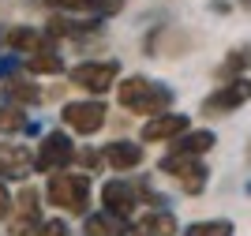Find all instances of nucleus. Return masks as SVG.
<instances>
[{"instance_id":"obj_1","label":"nucleus","mask_w":251,"mask_h":236,"mask_svg":"<svg viewBox=\"0 0 251 236\" xmlns=\"http://www.w3.org/2000/svg\"><path fill=\"white\" fill-rule=\"evenodd\" d=\"M116 102H120V109H127V113L147 120V116H157L165 109H173L176 90L161 79H150V75H127L116 86Z\"/></svg>"},{"instance_id":"obj_2","label":"nucleus","mask_w":251,"mask_h":236,"mask_svg":"<svg viewBox=\"0 0 251 236\" xmlns=\"http://www.w3.org/2000/svg\"><path fill=\"white\" fill-rule=\"evenodd\" d=\"M101 206L127 221V217H135L139 210H147V206H169V203H165V195H157L154 187L147 184V176L116 173L113 180H105V187H101Z\"/></svg>"},{"instance_id":"obj_3","label":"nucleus","mask_w":251,"mask_h":236,"mask_svg":"<svg viewBox=\"0 0 251 236\" xmlns=\"http://www.w3.org/2000/svg\"><path fill=\"white\" fill-rule=\"evenodd\" d=\"M45 199H49L52 210H64V214H72V217H86L90 199H94V180H90V173H72V169L49 173Z\"/></svg>"},{"instance_id":"obj_4","label":"nucleus","mask_w":251,"mask_h":236,"mask_svg":"<svg viewBox=\"0 0 251 236\" xmlns=\"http://www.w3.org/2000/svg\"><path fill=\"white\" fill-rule=\"evenodd\" d=\"M157 169L176 184V191H184V195H202L210 187V165L206 157H195V154H173L169 150L161 161H157Z\"/></svg>"},{"instance_id":"obj_5","label":"nucleus","mask_w":251,"mask_h":236,"mask_svg":"<svg viewBox=\"0 0 251 236\" xmlns=\"http://www.w3.org/2000/svg\"><path fill=\"white\" fill-rule=\"evenodd\" d=\"M60 120H64V128H68V131L90 139V135H98V131L105 128V120H109V105H105L101 98L83 94V98H72V102L60 105Z\"/></svg>"},{"instance_id":"obj_6","label":"nucleus","mask_w":251,"mask_h":236,"mask_svg":"<svg viewBox=\"0 0 251 236\" xmlns=\"http://www.w3.org/2000/svg\"><path fill=\"white\" fill-rule=\"evenodd\" d=\"M68 79L75 90L90 94V98H105L120 79V60H83L68 72Z\"/></svg>"},{"instance_id":"obj_7","label":"nucleus","mask_w":251,"mask_h":236,"mask_svg":"<svg viewBox=\"0 0 251 236\" xmlns=\"http://www.w3.org/2000/svg\"><path fill=\"white\" fill-rule=\"evenodd\" d=\"M75 150L79 146L72 143V135L68 131H45L42 135V143L34 146V173H60V169H68V165L75 161Z\"/></svg>"},{"instance_id":"obj_8","label":"nucleus","mask_w":251,"mask_h":236,"mask_svg":"<svg viewBox=\"0 0 251 236\" xmlns=\"http://www.w3.org/2000/svg\"><path fill=\"white\" fill-rule=\"evenodd\" d=\"M248 102H251V79L240 75V79H225L218 90H210L199 102V113L202 116H229L236 109H244Z\"/></svg>"},{"instance_id":"obj_9","label":"nucleus","mask_w":251,"mask_h":236,"mask_svg":"<svg viewBox=\"0 0 251 236\" xmlns=\"http://www.w3.org/2000/svg\"><path fill=\"white\" fill-rule=\"evenodd\" d=\"M8 221L11 236H30L34 229L42 225V191L34 184H23L15 195H11V214L4 217Z\"/></svg>"},{"instance_id":"obj_10","label":"nucleus","mask_w":251,"mask_h":236,"mask_svg":"<svg viewBox=\"0 0 251 236\" xmlns=\"http://www.w3.org/2000/svg\"><path fill=\"white\" fill-rule=\"evenodd\" d=\"M34 173V150L11 139H0V180L4 184H26Z\"/></svg>"},{"instance_id":"obj_11","label":"nucleus","mask_w":251,"mask_h":236,"mask_svg":"<svg viewBox=\"0 0 251 236\" xmlns=\"http://www.w3.org/2000/svg\"><path fill=\"white\" fill-rule=\"evenodd\" d=\"M180 221L169 206H147L135 217H127V236H176Z\"/></svg>"},{"instance_id":"obj_12","label":"nucleus","mask_w":251,"mask_h":236,"mask_svg":"<svg viewBox=\"0 0 251 236\" xmlns=\"http://www.w3.org/2000/svg\"><path fill=\"white\" fill-rule=\"evenodd\" d=\"M191 128V116L188 113H173V109H165V113L157 116H147L143 120V131H139V143L143 146H154V143H173L176 135H184Z\"/></svg>"},{"instance_id":"obj_13","label":"nucleus","mask_w":251,"mask_h":236,"mask_svg":"<svg viewBox=\"0 0 251 236\" xmlns=\"http://www.w3.org/2000/svg\"><path fill=\"white\" fill-rule=\"evenodd\" d=\"M105 19H86V15H64V11H52V19L45 23V30H49L52 41H83V38H94V34H101Z\"/></svg>"},{"instance_id":"obj_14","label":"nucleus","mask_w":251,"mask_h":236,"mask_svg":"<svg viewBox=\"0 0 251 236\" xmlns=\"http://www.w3.org/2000/svg\"><path fill=\"white\" fill-rule=\"evenodd\" d=\"M101 157L113 173H135L139 165L147 161V150H143V143H135V139H113V143L101 146Z\"/></svg>"},{"instance_id":"obj_15","label":"nucleus","mask_w":251,"mask_h":236,"mask_svg":"<svg viewBox=\"0 0 251 236\" xmlns=\"http://www.w3.org/2000/svg\"><path fill=\"white\" fill-rule=\"evenodd\" d=\"M52 11L64 15H86V19H113L124 11V0H45Z\"/></svg>"},{"instance_id":"obj_16","label":"nucleus","mask_w":251,"mask_h":236,"mask_svg":"<svg viewBox=\"0 0 251 236\" xmlns=\"http://www.w3.org/2000/svg\"><path fill=\"white\" fill-rule=\"evenodd\" d=\"M0 98L4 102H11V105H38L45 98V90H42V82L34 79V75H26V72H15V75H8V79L0 82Z\"/></svg>"},{"instance_id":"obj_17","label":"nucleus","mask_w":251,"mask_h":236,"mask_svg":"<svg viewBox=\"0 0 251 236\" xmlns=\"http://www.w3.org/2000/svg\"><path fill=\"white\" fill-rule=\"evenodd\" d=\"M4 45H8L15 56H30V52L49 49V45H56V41L49 38V30H45V26H8Z\"/></svg>"},{"instance_id":"obj_18","label":"nucleus","mask_w":251,"mask_h":236,"mask_svg":"<svg viewBox=\"0 0 251 236\" xmlns=\"http://www.w3.org/2000/svg\"><path fill=\"white\" fill-rule=\"evenodd\" d=\"M218 146V131H210V128H188L184 135H176L169 150L173 154H195V157H206L210 150Z\"/></svg>"},{"instance_id":"obj_19","label":"nucleus","mask_w":251,"mask_h":236,"mask_svg":"<svg viewBox=\"0 0 251 236\" xmlns=\"http://www.w3.org/2000/svg\"><path fill=\"white\" fill-rule=\"evenodd\" d=\"M83 236H127V221L101 206V210H94V214H86Z\"/></svg>"},{"instance_id":"obj_20","label":"nucleus","mask_w":251,"mask_h":236,"mask_svg":"<svg viewBox=\"0 0 251 236\" xmlns=\"http://www.w3.org/2000/svg\"><path fill=\"white\" fill-rule=\"evenodd\" d=\"M23 72L26 75H64L68 68H64L60 49L49 45V49H38V52H30V56H23Z\"/></svg>"},{"instance_id":"obj_21","label":"nucleus","mask_w":251,"mask_h":236,"mask_svg":"<svg viewBox=\"0 0 251 236\" xmlns=\"http://www.w3.org/2000/svg\"><path fill=\"white\" fill-rule=\"evenodd\" d=\"M251 68V41H244V45H236V49H229L225 52V60L218 64V82H225V79H240L244 72Z\"/></svg>"},{"instance_id":"obj_22","label":"nucleus","mask_w":251,"mask_h":236,"mask_svg":"<svg viewBox=\"0 0 251 236\" xmlns=\"http://www.w3.org/2000/svg\"><path fill=\"white\" fill-rule=\"evenodd\" d=\"M30 120H26V109L11 102H0V135H26Z\"/></svg>"},{"instance_id":"obj_23","label":"nucleus","mask_w":251,"mask_h":236,"mask_svg":"<svg viewBox=\"0 0 251 236\" xmlns=\"http://www.w3.org/2000/svg\"><path fill=\"white\" fill-rule=\"evenodd\" d=\"M180 236H236V225L229 217H206V221H191Z\"/></svg>"},{"instance_id":"obj_24","label":"nucleus","mask_w":251,"mask_h":236,"mask_svg":"<svg viewBox=\"0 0 251 236\" xmlns=\"http://www.w3.org/2000/svg\"><path fill=\"white\" fill-rule=\"evenodd\" d=\"M30 236H72V225L64 217H42V225L34 229Z\"/></svg>"},{"instance_id":"obj_25","label":"nucleus","mask_w":251,"mask_h":236,"mask_svg":"<svg viewBox=\"0 0 251 236\" xmlns=\"http://www.w3.org/2000/svg\"><path fill=\"white\" fill-rule=\"evenodd\" d=\"M75 161L83 165L86 173H98V169H105V157H101V150H90V146H86V150H75Z\"/></svg>"},{"instance_id":"obj_26","label":"nucleus","mask_w":251,"mask_h":236,"mask_svg":"<svg viewBox=\"0 0 251 236\" xmlns=\"http://www.w3.org/2000/svg\"><path fill=\"white\" fill-rule=\"evenodd\" d=\"M15 72H23V56H0V82L8 79V75H15Z\"/></svg>"},{"instance_id":"obj_27","label":"nucleus","mask_w":251,"mask_h":236,"mask_svg":"<svg viewBox=\"0 0 251 236\" xmlns=\"http://www.w3.org/2000/svg\"><path fill=\"white\" fill-rule=\"evenodd\" d=\"M11 214V191H8V184L0 180V221Z\"/></svg>"},{"instance_id":"obj_28","label":"nucleus","mask_w":251,"mask_h":236,"mask_svg":"<svg viewBox=\"0 0 251 236\" xmlns=\"http://www.w3.org/2000/svg\"><path fill=\"white\" fill-rule=\"evenodd\" d=\"M236 4H240V8H248V11H251V0H236Z\"/></svg>"},{"instance_id":"obj_29","label":"nucleus","mask_w":251,"mask_h":236,"mask_svg":"<svg viewBox=\"0 0 251 236\" xmlns=\"http://www.w3.org/2000/svg\"><path fill=\"white\" fill-rule=\"evenodd\" d=\"M4 34H8V26H0V45H4Z\"/></svg>"},{"instance_id":"obj_30","label":"nucleus","mask_w":251,"mask_h":236,"mask_svg":"<svg viewBox=\"0 0 251 236\" xmlns=\"http://www.w3.org/2000/svg\"><path fill=\"white\" fill-rule=\"evenodd\" d=\"M248 161H251V143H248Z\"/></svg>"},{"instance_id":"obj_31","label":"nucleus","mask_w":251,"mask_h":236,"mask_svg":"<svg viewBox=\"0 0 251 236\" xmlns=\"http://www.w3.org/2000/svg\"><path fill=\"white\" fill-rule=\"evenodd\" d=\"M248 195H251V184H248Z\"/></svg>"}]
</instances>
